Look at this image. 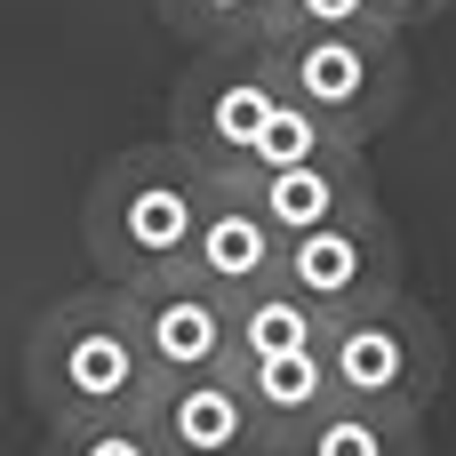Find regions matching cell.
<instances>
[{
	"mask_svg": "<svg viewBox=\"0 0 456 456\" xmlns=\"http://www.w3.org/2000/svg\"><path fill=\"white\" fill-rule=\"evenodd\" d=\"M192 48H248V0H152Z\"/></svg>",
	"mask_w": 456,
	"mask_h": 456,
	"instance_id": "16",
	"label": "cell"
},
{
	"mask_svg": "<svg viewBox=\"0 0 456 456\" xmlns=\"http://www.w3.org/2000/svg\"><path fill=\"white\" fill-rule=\"evenodd\" d=\"M289 32H393V24H385V8H377V0H281V16H273L265 48H273V40H289Z\"/></svg>",
	"mask_w": 456,
	"mask_h": 456,
	"instance_id": "15",
	"label": "cell"
},
{
	"mask_svg": "<svg viewBox=\"0 0 456 456\" xmlns=\"http://www.w3.org/2000/svg\"><path fill=\"white\" fill-rule=\"evenodd\" d=\"M377 8H385V24H393V32H409V24H433V16H449L456 0H377Z\"/></svg>",
	"mask_w": 456,
	"mask_h": 456,
	"instance_id": "18",
	"label": "cell"
},
{
	"mask_svg": "<svg viewBox=\"0 0 456 456\" xmlns=\"http://www.w3.org/2000/svg\"><path fill=\"white\" fill-rule=\"evenodd\" d=\"M232 184L256 200V216H265L281 240H297V232H313V224H337V216H353L361 200H377L361 152L305 160V168H273V176H232Z\"/></svg>",
	"mask_w": 456,
	"mask_h": 456,
	"instance_id": "10",
	"label": "cell"
},
{
	"mask_svg": "<svg viewBox=\"0 0 456 456\" xmlns=\"http://www.w3.org/2000/svg\"><path fill=\"white\" fill-rule=\"evenodd\" d=\"M337 152H361L353 136H337L321 112H305L297 96H281L273 112H265V128L248 136V160L232 168V176H273V168H305V160H337Z\"/></svg>",
	"mask_w": 456,
	"mask_h": 456,
	"instance_id": "14",
	"label": "cell"
},
{
	"mask_svg": "<svg viewBox=\"0 0 456 456\" xmlns=\"http://www.w3.org/2000/svg\"><path fill=\"white\" fill-rule=\"evenodd\" d=\"M232 385H240V401H248V417H256V433H265V449L281 456L337 393H329V361L321 353H281V361H232Z\"/></svg>",
	"mask_w": 456,
	"mask_h": 456,
	"instance_id": "11",
	"label": "cell"
},
{
	"mask_svg": "<svg viewBox=\"0 0 456 456\" xmlns=\"http://www.w3.org/2000/svg\"><path fill=\"white\" fill-rule=\"evenodd\" d=\"M321 345H329V313L281 281L232 305V361H281V353H321Z\"/></svg>",
	"mask_w": 456,
	"mask_h": 456,
	"instance_id": "12",
	"label": "cell"
},
{
	"mask_svg": "<svg viewBox=\"0 0 456 456\" xmlns=\"http://www.w3.org/2000/svg\"><path fill=\"white\" fill-rule=\"evenodd\" d=\"M152 393L136 321L120 289H72L56 297L32 329H24V401L40 409V425H104V417H136Z\"/></svg>",
	"mask_w": 456,
	"mask_h": 456,
	"instance_id": "2",
	"label": "cell"
},
{
	"mask_svg": "<svg viewBox=\"0 0 456 456\" xmlns=\"http://www.w3.org/2000/svg\"><path fill=\"white\" fill-rule=\"evenodd\" d=\"M184 281H200V289L224 297V305H240V297H256V289L281 281V232L256 216V200H248L232 176H208V200H200V224H192Z\"/></svg>",
	"mask_w": 456,
	"mask_h": 456,
	"instance_id": "9",
	"label": "cell"
},
{
	"mask_svg": "<svg viewBox=\"0 0 456 456\" xmlns=\"http://www.w3.org/2000/svg\"><path fill=\"white\" fill-rule=\"evenodd\" d=\"M329 393L353 401V409H385V417H425L441 377H449V353H441V329L425 305H409L401 289L329 321Z\"/></svg>",
	"mask_w": 456,
	"mask_h": 456,
	"instance_id": "4",
	"label": "cell"
},
{
	"mask_svg": "<svg viewBox=\"0 0 456 456\" xmlns=\"http://www.w3.org/2000/svg\"><path fill=\"white\" fill-rule=\"evenodd\" d=\"M40 456H152V441L136 433V417H104V425H48Z\"/></svg>",
	"mask_w": 456,
	"mask_h": 456,
	"instance_id": "17",
	"label": "cell"
},
{
	"mask_svg": "<svg viewBox=\"0 0 456 456\" xmlns=\"http://www.w3.org/2000/svg\"><path fill=\"white\" fill-rule=\"evenodd\" d=\"M136 433L152 441V456H273L232 369L216 377H152L144 409H136Z\"/></svg>",
	"mask_w": 456,
	"mask_h": 456,
	"instance_id": "7",
	"label": "cell"
},
{
	"mask_svg": "<svg viewBox=\"0 0 456 456\" xmlns=\"http://www.w3.org/2000/svg\"><path fill=\"white\" fill-rule=\"evenodd\" d=\"M273 104H281V80H273L265 48H200L168 96V144L200 176H232Z\"/></svg>",
	"mask_w": 456,
	"mask_h": 456,
	"instance_id": "5",
	"label": "cell"
},
{
	"mask_svg": "<svg viewBox=\"0 0 456 456\" xmlns=\"http://www.w3.org/2000/svg\"><path fill=\"white\" fill-rule=\"evenodd\" d=\"M144 369L152 377H216L232 369V305L208 297L200 281H152V289H120Z\"/></svg>",
	"mask_w": 456,
	"mask_h": 456,
	"instance_id": "8",
	"label": "cell"
},
{
	"mask_svg": "<svg viewBox=\"0 0 456 456\" xmlns=\"http://www.w3.org/2000/svg\"><path fill=\"white\" fill-rule=\"evenodd\" d=\"M281 96H297L305 112H321L337 136L369 144L401 120L409 104V48L401 32H289L265 48Z\"/></svg>",
	"mask_w": 456,
	"mask_h": 456,
	"instance_id": "3",
	"label": "cell"
},
{
	"mask_svg": "<svg viewBox=\"0 0 456 456\" xmlns=\"http://www.w3.org/2000/svg\"><path fill=\"white\" fill-rule=\"evenodd\" d=\"M200 200H208V176L176 144L112 152L96 168V184H88V208H80V240H88V265L104 273V289L184 281Z\"/></svg>",
	"mask_w": 456,
	"mask_h": 456,
	"instance_id": "1",
	"label": "cell"
},
{
	"mask_svg": "<svg viewBox=\"0 0 456 456\" xmlns=\"http://www.w3.org/2000/svg\"><path fill=\"white\" fill-rule=\"evenodd\" d=\"M281 289H297L305 305H321L329 321L377 305L401 289V232L377 200H361L337 224H313L297 240H281Z\"/></svg>",
	"mask_w": 456,
	"mask_h": 456,
	"instance_id": "6",
	"label": "cell"
},
{
	"mask_svg": "<svg viewBox=\"0 0 456 456\" xmlns=\"http://www.w3.org/2000/svg\"><path fill=\"white\" fill-rule=\"evenodd\" d=\"M281 456H425V417H385V409L329 401Z\"/></svg>",
	"mask_w": 456,
	"mask_h": 456,
	"instance_id": "13",
	"label": "cell"
}]
</instances>
